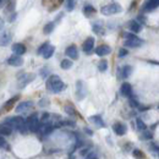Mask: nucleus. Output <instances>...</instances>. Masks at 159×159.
I'll list each match as a JSON object with an SVG mask.
<instances>
[{"mask_svg":"<svg viewBox=\"0 0 159 159\" xmlns=\"http://www.w3.org/2000/svg\"><path fill=\"white\" fill-rule=\"evenodd\" d=\"M151 148L153 149V151H156V152H157V154H158V158H159V147H158V146H152Z\"/></svg>","mask_w":159,"mask_h":159,"instance_id":"37998d69","label":"nucleus"},{"mask_svg":"<svg viewBox=\"0 0 159 159\" xmlns=\"http://www.w3.org/2000/svg\"><path fill=\"white\" fill-rule=\"evenodd\" d=\"M131 72H132V67L131 66L126 65L122 67V77H129L131 75Z\"/></svg>","mask_w":159,"mask_h":159,"instance_id":"b1692460","label":"nucleus"},{"mask_svg":"<svg viewBox=\"0 0 159 159\" xmlns=\"http://www.w3.org/2000/svg\"><path fill=\"white\" fill-rule=\"evenodd\" d=\"M65 54L70 59H74V60H76V59L78 58V50H77L76 45H70V47H67L66 50H65Z\"/></svg>","mask_w":159,"mask_h":159,"instance_id":"423d86ee","label":"nucleus"},{"mask_svg":"<svg viewBox=\"0 0 159 159\" xmlns=\"http://www.w3.org/2000/svg\"><path fill=\"white\" fill-rule=\"evenodd\" d=\"M127 53H129V52H127V49L121 48L120 50H119V56H120V58H124V56H126V55H127Z\"/></svg>","mask_w":159,"mask_h":159,"instance_id":"f704fd0d","label":"nucleus"},{"mask_svg":"<svg viewBox=\"0 0 159 159\" xmlns=\"http://www.w3.org/2000/svg\"><path fill=\"white\" fill-rule=\"evenodd\" d=\"M53 30H54V23H53V22H49V23L44 27L43 31H44V33L49 34V33H52V32H53Z\"/></svg>","mask_w":159,"mask_h":159,"instance_id":"cd10ccee","label":"nucleus"},{"mask_svg":"<svg viewBox=\"0 0 159 159\" xmlns=\"http://www.w3.org/2000/svg\"><path fill=\"white\" fill-rule=\"evenodd\" d=\"M65 7H66L67 11H72V10H74V7H75V1H71V0L66 1L65 3Z\"/></svg>","mask_w":159,"mask_h":159,"instance_id":"c756f323","label":"nucleus"},{"mask_svg":"<svg viewBox=\"0 0 159 159\" xmlns=\"http://www.w3.org/2000/svg\"><path fill=\"white\" fill-rule=\"evenodd\" d=\"M86 97V87L82 81H77V85H76V98L81 101Z\"/></svg>","mask_w":159,"mask_h":159,"instance_id":"39448f33","label":"nucleus"},{"mask_svg":"<svg viewBox=\"0 0 159 159\" xmlns=\"http://www.w3.org/2000/svg\"><path fill=\"white\" fill-rule=\"evenodd\" d=\"M49 119V114L48 113H44L43 116H42V121H45V120H48Z\"/></svg>","mask_w":159,"mask_h":159,"instance_id":"a19ab883","label":"nucleus"},{"mask_svg":"<svg viewBox=\"0 0 159 159\" xmlns=\"http://www.w3.org/2000/svg\"><path fill=\"white\" fill-rule=\"evenodd\" d=\"M83 12L86 13V16H91L92 13H94L95 12V9L92 6V5H86L85 7H83Z\"/></svg>","mask_w":159,"mask_h":159,"instance_id":"5701e85b","label":"nucleus"},{"mask_svg":"<svg viewBox=\"0 0 159 159\" xmlns=\"http://www.w3.org/2000/svg\"><path fill=\"white\" fill-rule=\"evenodd\" d=\"M93 32L94 33H97V34H104V30H103V27L102 26H99V25H93Z\"/></svg>","mask_w":159,"mask_h":159,"instance_id":"bb28decb","label":"nucleus"},{"mask_svg":"<svg viewBox=\"0 0 159 159\" xmlns=\"http://www.w3.org/2000/svg\"><path fill=\"white\" fill-rule=\"evenodd\" d=\"M7 64L11 66H21L22 64H23V60H22V58L19 55H12L11 58L7 59Z\"/></svg>","mask_w":159,"mask_h":159,"instance_id":"9d476101","label":"nucleus"},{"mask_svg":"<svg viewBox=\"0 0 159 159\" xmlns=\"http://www.w3.org/2000/svg\"><path fill=\"white\" fill-rule=\"evenodd\" d=\"M11 40V36L9 32H5L4 34L0 36V45H6Z\"/></svg>","mask_w":159,"mask_h":159,"instance_id":"aec40b11","label":"nucleus"},{"mask_svg":"<svg viewBox=\"0 0 159 159\" xmlns=\"http://www.w3.org/2000/svg\"><path fill=\"white\" fill-rule=\"evenodd\" d=\"M138 21L142 22V23H144V22H146V17H142V15H140V16H138ZM138 21H137V22H138Z\"/></svg>","mask_w":159,"mask_h":159,"instance_id":"79ce46f5","label":"nucleus"},{"mask_svg":"<svg viewBox=\"0 0 159 159\" xmlns=\"http://www.w3.org/2000/svg\"><path fill=\"white\" fill-rule=\"evenodd\" d=\"M143 44V40L140 39L138 37L135 38V39H131V40H125V47H129V48H137V47H141Z\"/></svg>","mask_w":159,"mask_h":159,"instance_id":"1a4fd4ad","label":"nucleus"},{"mask_svg":"<svg viewBox=\"0 0 159 159\" xmlns=\"http://www.w3.org/2000/svg\"><path fill=\"white\" fill-rule=\"evenodd\" d=\"M89 121H92L93 124H95L98 127H104L105 126V124H104V121H103V119L99 115H94V116H91L89 117Z\"/></svg>","mask_w":159,"mask_h":159,"instance_id":"a211bd4d","label":"nucleus"},{"mask_svg":"<svg viewBox=\"0 0 159 159\" xmlns=\"http://www.w3.org/2000/svg\"><path fill=\"white\" fill-rule=\"evenodd\" d=\"M11 49H12V52L16 54V55H22V54H25L26 53V47L23 44H21V43H16V44H13L12 47H11Z\"/></svg>","mask_w":159,"mask_h":159,"instance_id":"ddd939ff","label":"nucleus"},{"mask_svg":"<svg viewBox=\"0 0 159 159\" xmlns=\"http://www.w3.org/2000/svg\"><path fill=\"white\" fill-rule=\"evenodd\" d=\"M93 47H94V38L93 37H89V38H87L83 42V45H82V50L85 52V53H89L91 50L93 49Z\"/></svg>","mask_w":159,"mask_h":159,"instance_id":"0eeeda50","label":"nucleus"},{"mask_svg":"<svg viewBox=\"0 0 159 159\" xmlns=\"http://www.w3.org/2000/svg\"><path fill=\"white\" fill-rule=\"evenodd\" d=\"M159 6V1H154V0H149V1H146L144 3V5H143V10H146V11H152L154 10V9H157Z\"/></svg>","mask_w":159,"mask_h":159,"instance_id":"4468645a","label":"nucleus"},{"mask_svg":"<svg viewBox=\"0 0 159 159\" xmlns=\"http://www.w3.org/2000/svg\"><path fill=\"white\" fill-rule=\"evenodd\" d=\"M86 159H98V157L95 156V153H88L86 156Z\"/></svg>","mask_w":159,"mask_h":159,"instance_id":"58836bf2","label":"nucleus"},{"mask_svg":"<svg viewBox=\"0 0 159 159\" xmlns=\"http://www.w3.org/2000/svg\"><path fill=\"white\" fill-rule=\"evenodd\" d=\"M47 88L54 93H59L62 89L66 88V85L60 80V77L56 75H52L47 81Z\"/></svg>","mask_w":159,"mask_h":159,"instance_id":"f257e3e1","label":"nucleus"},{"mask_svg":"<svg viewBox=\"0 0 159 159\" xmlns=\"http://www.w3.org/2000/svg\"><path fill=\"white\" fill-rule=\"evenodd\" d=\"M124 37L126 38V40H131V39H135V38H137L134 33H124Z\"/></svg>","mask_w":159,"mask_h":159,"instance_id":"72a5a7b5","label":"nucleus"},{"mask_svg":"<svg viewBox=\"0 0 159 159\" xmlns=\"http://www.w3.org/2000/svg\"><path fill=\"white\" fill-rule=\"evenodd\" d=\"M152 137H153L152 132H149V131H144V134H143V138L144 140H151Z\"/></svg>","mask_w":159,"mask_h":159,"instance_id":"e433bc0d","label":"nucleus"},{"mask_svg":"<svg viewBox=\"0 0 159 159\" xmlns=\"http://www.w3.org/2000/svg\"><path fill=\"white\" fill-rule=\"evenodd\" d=\"M85 131H86V132H87L88 135H92V131H91L89 129H85Z\"/></svg>","mask_w":159,"mask_h":159,"instance_id":"a18cd8bd","label":"nucleus"},{"mask_svg":"<svg viewBox=\"0 0 159 159\" xmlns=\"http://www.w3.org/2000/svg\"><path fill=\"white\" fill-rule=\"evenodd\" d=\"M136 125H137V127H138V130H141V131H144L146 130V124L141 120V119H137L136 120Z\"/></svg>","mask_w":159,"mask_h":159,"instance_id":"c85d7f7f","label":"nucleus"},{"mask_svg":"<svg viewBox=\"0 0 159 159\" xmlns=\"http://www.w3.org/2000/svg\"><path fill=\"white\" fill-rule=\"evenodd\" d=\"M134 157L138 158V159H142L143 158V153L141 152L140 149H135V151H134Z\"/></svg>","mask_w":159,"mask_h":159,"instance_id":"473e14b6","label":"nucleus"},{"mask_svg":"<svg viewBox=\"0 0 159 159\" xmlns=\"http://www.w3.org/2000/svg\"><path fill=\"white\" fill-rule=\"evenodd\" d=\"M22 75H23V76H21V77H20L21 86H25L26 83L31 82V81L34 78V76H33V75H30V74H22Z\"/></svg>","mask_w":159,"mask_h":159,"instance_id":"6ab92c4d","label":"nucleus"},{"mask_svg":"<svg viewBox=\"0 0 159 159\" xmlns=\"http://www.w3.org/2000/svg\"><path fill=\"white\" fill-rule=\"evenodd\" d=\"M6 146V141L4 140L3 136H0V148H3V147H5Z\"/></svg>","mask_w":159,"mask_h":159,"instance_id":"ea45409f","label":"nucleus"},{"mask_svg":"<svg viewBox=\"0 0 159 159\" xmlns=\"http://www.w3.org/2000/svg\"><path fill=\"white\" fill-rule=\"evenodd\" d=\"M26 125H27V129H28L30 131H32V132H36V131H38L39 127H40V124H39V121H38L37 115L33 114V115H31V116L27 117Z\"/></svg>","mask_w":159,"mask_h":159,"instance_id":"7ed1b4c3","label":"nucleus"},{"mask_svg":"<svg viewBox=\"0 0 159 159\" xmlns=\"http://www.w3.org/2000/svg\"><path fill=\"white\" fill-rule=\"evenodd\" d=\"M12 132V129L9 125L1 124L0 125V136H10Z\"/></svg>","mask_w":159,"mask_h":159,"instance_id":"f3484780","label":"nucleus"},{"mask_svg":"<svg viewBox=\"0 0 159 159\" xmlns=\"http://www.w3.org/2000/svg\"><path fill=\"white\" fill-rule=\"evenodd\" d=\"M54 52H55V48H54L53 45H49V47L47 48V50L43 53V58L44 59H49L54 54Z\"/></svg>","mask_w":159,"mask_h":159,"instance_id":"412c9836","label":"nucleus"},{"mask_svg":"<svg viewBox=\"0 0 159 159\" xmlns=\"http://www.w3.org/2000/svg\"><path fill=\"white\" fill-rule=\"evenodd\" d=\"M53 131V126L52 125H49V124H45L43 125V129H42V132L43 135H49Z\"/></svg>","mask_w":159,"mask_h":159,"instance_id":"a878e982","label":"nucleus"},{"mask_svg":"<svg viewBox=\"0 0 159 159\" xmlns=\"http://www.w3.org/2000/svg\"><path fill=\"white\" fill-rule=\"evenodd\" d=\"M111 49L109 45H99V47L95 49V54L99 56H104V55H108V54H110Z\"/></svg>","mask_w":159,"mask_h":159,"instance_id":"9b49d317","label":"nucleus"},{"mask_svg":"<svg viewBox=\"0 0 159 159\" xmlns=\"http://www.w3.org/2000/svg\"><path fill=\"white\" fill-rule=\"evenodd\" d=\"M121 6L119 5V4H116V3H114V4H109V5H105V6H103L102 7V13L103 15H114V13H119V12H121Z\"/></svg>","mask_w":159,"mask_h":159,"instance_id":"20e7f679","label":"nucleus"},{"mask_svg":"<svg viewBox=\"0 0 159 159\" xmlns=\"http://www.w3.org/2000/svg\"><path fill=\"white\" fill-rule=\"evenodd\" d=\"M113 130H114V132H115L116 135L122 136V135L126 134L127 127H126V125L121 124V122H116V124H114V126H113Z\"/></svg>","mask_w":159,"mask_h":159,"instance_id":"6e6552de","label":"nucleus"},{"mask_svg":"<svg viewBox=\"0 0 159 159\" xmlns=\"http://www.w3.org/2000/svg\"><path fill=\"white\" fill-rule=\"evenodd\" d=\"M129 28L132 31L134 34H135V33H138V32H141V30H142V25H141L140 22L132 20V21L129 22Z\"/></svg>","mask_w":159,"mask_h":159,"instance_id":"2eb2a0df","label":"nucleus"},{"mask_svg":"<svg viewBox=\"0 0 159 159\" xmlns=\"http://www.w3.org/2000/svg\"><path fill=\"white\" fill-rule=\"evenodd\" d=\"M88 152H89V148L86 147V148H82V149H81V151H80V154H81V156H87Z\"/></svg>","mask_w":159,"mask_h":159,"instance_id":"4c0bfd02","label":"nucleus"},{"mask_svg":"<svg viewBox=\"0 0 159 159\" xmlns=\"http://www.w3.org/2000/svg\"><path fill=\"white\" fill-rule=\"evenodd\" d=\"M49 47V43L48 42H45L44 44H42V47H40L39 49H38V54H40V55H43V53L47 50V48Z\"/></svg>","mask_w":159,"mask_h":159,"instance_id":"7c9ffc66","label":"nucleus"},{"mask_svg":"<svg viewBox=\"0 0 159 159\" xmlns=\"http://www.w3.org/2000/svg\"><path fill=\"white\" fill-rule=\"evenodd\" d=\"M65 110L69 113L70 115H76V111H75L74 108H71V107H65Z\"/></svg>","mask_w":159,"mask_h":159,"instance_id":"c9c22d12","label":"nucleus"},{"mask_svg":"<svg viewBox=\"0 0 159 159\" xmlns=\"http://www.w3.org/2000/svg\"><path fill=\"white\" fill-rule=\"evenodd\" d=\"M60 66H61L62 70H69V69H71V66H72V61L69 60V59H65V60L61 61Z\"/></svg>","mask_w":159,"mask_h":159,"instance_id":"4be33fe9","label":"nucleus"},{"mask_svg":"<svg viewBox=\"0 0 159 159\" xmlns=\"http://www.w3.org/2000/svg\"><path fill=\"white\" fill-rule=\"evenodd\" d=\"M31 108H32V102H22L16 107V113L26 111V110H28V109H31Z\"/></svg>","mask_w":159,"mask_h":159,"instance_id":"dca6fc26","label":"nucleus"},{"mask_svg":"<svg viewBox=\"0 0 159 159\" xmlns=\"http://www.w3.org/2000/svg\"><path fill=\"white\" fill-rule=\"evenodd\" d=\"M108 69V61L107 60H101L98 64V70L101 71V72H104Z\"/></svg>","mask_w":159,"mask_h":159,"instance_id":"393cba45","label":"nucleus"},{"mask_svg":"<svg viewBox=\"0 0 159 159\" xmlns=\"http://www.w3.org/2000/svg\"><path fill=\"white\" fill-rule=\"evenodd\" d=\"M120 92L122 95H125V97H131V94H132V87H131L130 83H122L121 85V88H120Z\"/></svg>","mask_w":159,"mask_h":159,"instance_id":"f8f14e48","label":"nucleus"},{"mask_svg":"<svg viewBox=\"0 0 159 159\" xmlns=\"http://www.w3.org/2000/svg\"><path fill=\"white\" fill-rule=\"evenodd\" d=\"M3 28H4V20L0 17V31H1Z\"/></svg>","mask_w":159,"mask_h":159,"instance_id":"c03bdc74","label":"nucleus"},{"mask_svg":"<svg viewBox=\"0 0 159 159\" xmlns=\"http://www.w3.org/2000/svg\"><path fill=\"white\" fill-rule=\"evenodd\" d=\"M7 122H9V126H10L11 129L13 127V129L19 130L20 132H22V134L26 132L27 125H26V120L23 119V117H21V116H13V117H11V119H9Z\"/></svg>","mask_w":159,"mask_h":159,"instance_id":"f03ea898","label":"nucleus"},{"mask_svg":"<svg viewBox=\"0 0 159 159\" xmlns=\"http://www.w3.org/2000/svg\"><path fill=\"white\" fill-rule=\"evenodd\" d=\"M130 105L134 107V108H136V107H140V103H138L137 99H135V98L131 97V98H130Z\"/></svg>","mask_w":159,"mask_h":159,"instance_id":"2f4dec72","label":"nucleus"}]
</instances>
